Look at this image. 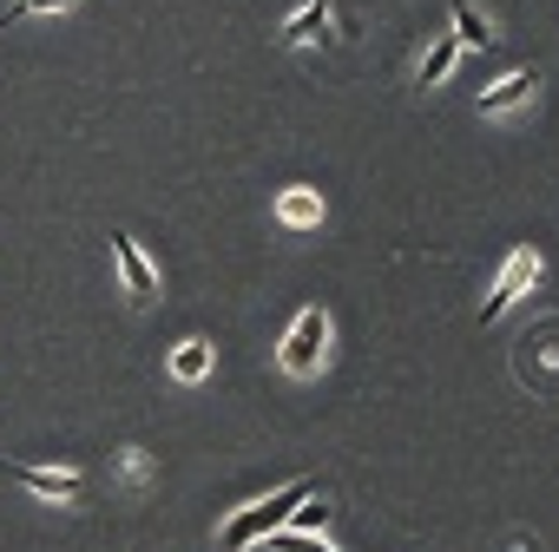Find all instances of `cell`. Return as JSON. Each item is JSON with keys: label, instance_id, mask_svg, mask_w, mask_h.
I'll use <instances>...</instances> for the list:
<instances>
[{"label": "cell", "instance_id": "cell-13", "mask_svg": "<svg viewBox=\"0 0 559 552\" xmlns=\"http://www.w3.org/2000/svg\"><path fill=\"white\" fill-rule=\"evenodd\" d=\"M330 513H336V506H323V500L310 493V500L290 513V526H297V532H323V526H330Z\"/></svg>", "mask_w": 559, "mask_h": 552}, {"label": "cell", "instance_id": "cell-1", "mask_svg": "<svg viewBox=\"0 0 559 552\" xmlns=\"http://www.w3.org/2000/svg\"><path fill=\"white\" fill-rule=\"evenodd\" d=\"M310 493H317V480H290V487H276L270 500H257V506L230 513V519H224V545H230V552H243V545L270 539L276 526H290V513H297V506H304Z\"/></svg>", "mask_w": 559, "mask_h": 552}, {"label": "cell", "instance_id": "cell-11", "mask_svg": "<svg viewBox=\"0 0 559 552\" xmlns=\"http://www.w3.org/2000/svg\"><path fill=\"white\" fill-rule=\"evenodd\" d=\"M454 40L461 47H493V27L480 8H467V0H454Z\"/></svg>", "mask_w": 559, "mask_h": 552}, {"label": "cell", "instance_id": "cell-14", "mask_svg": "<svg viewBox=\"0 0 559 552\" xmlns=\"http://www.w3.org/2000/svg\"><path fill=\"white\" fill-rule=\"evenodd\" d=\"M126 480H132V487H145V480H152V460H145L139 447H126Z\"/></svg>", "mask_w": 559, "mask_h": 552}, {"label": "cell", "instance_id": "cell-12", "mask_svg": "<svg viewBox=\"0 0 559 552\" xmlns=\"http://www.w3.org/2000/svg\"><path fill=\"white\" fill-rule=\"evenodd\" d=\"M270 545H276V552H336L330 539H317V532H297V526H276V532H270Z\"/></svg>", "mask_w": 559, "mask_h": 552}, {"label": "cell", "instance_id": "cell-3", "mask_svg": "<svg viewBox=\"0 0 559 552\" xmlns=\"http://www.w3.org/2000/svg\"><path fill=\"white\" fill-rule=\"evenodd\" d=\"M112 263H119V284H126V297L145 310L152 297H158V269H152V256L139 250V237H126V230H112Z\"/></svg>", "mask_w": 559, "mask_h": 552}, {"label": "cell", "instance_id": "cell-8", "mask_svg": "<svg viewBox=\"0 0 559 552\" xmlns=\"http://www.w3.org/2000/svg\"><path fill=\"white\" fill-rule=\"evenodd\" d=\"M211 356H217V349H211L204 336H185V343L171 349V375H178V382H204V375H211Z\"/></svg>", "mask_w": 559, "mask_h": 552}, {"label": "cell", "instance_id": "cell-5", "mask_svg": "<svg viewBox=\"0 0 559 552\" xmlns=\"http://www.w3.org/2000/svg\"><path fill=\"white\" fill-rule=\"evenodd\" d=\"M0 473L21 480V487H27V493H40V500H73V493H80V473H73V467H27V460H0Z\"/></svg>", "mask_w": 559, "mask_h": 552}, {"label": "cell", "instance_id": "cell-9", "mask_svg": "<svg viewBox=\"0 0 559 552\" xmlns=\"http://www.w3.org/2000/svg\"><path fill=\"white\" fill-rule=\"evenodd\" d=\"M330 27V0H310V8H297L290 21H284V34H276V40H284V47H304V40H317Z\"/></svg>", "mask_w": 559, "mask_h": 552}, {"label": "cell", "instance_id": "cell-2", "mask_svg": "<svg viewBox=\"0 0 559 552\" xmlns=\"http://www.w3.org/2000/svg\"><path fill=\"white\" fill-rule=\"evenodd\" d=\"M323 356H330V316L310 303V310L290 323V336H284V369H290V375H317Z\"/></svg>", "mask_w": 559, "mask_h": 552}, {"label": "cell", "instance_id": "cell-10", "mask_svg": "<svg viewBox=\"0 0 559 552\" xmlns=\"http://www.w3.org/2000/svg\"><path fill=\"white\" fill-rule=\"evenodd\" d=\"M454 60H461V40L448 34V40H435L428 53H421V73H415V86H441L448 73H454Z\"/></svg>", "mask_w": 559, "mask_h": 552}, {"label": "cell", "instance_id": "cell-6", "mask_svg": "<svg viewBox=\"0 0 559 552\" xmlns=\"http://www.w3.org/2000/svg\"><path fill=\"white\" fill-rule=\"evenodd\" d=\"M533 93H539V73L520 67V73H507V80H493V86L480 93V112H487V119H493V112H513V106H526Z\"/></svg>", "mask_w": 559, "mask_h": 552}, {"label": "cell", "instance_id": "cell-7", "mask_svg": "<svg viewBox=\"0 0 559 552\" xmlns=\"http://www.w3.org/2000/svg\"><path fill=\"white\" fill-rule=\"evenodd\" d=\"M276 217H284L290 230H310V224H323V197L310 184H290L284 197H276Z\"/></svg>", "mask_w": 559, "mask_h": 552}, {"label": "cell", "instance_id": "cell-4", "mask_svg": "<svg viewBox=\"0 0 559 552\" xmlns=\"http://www.w3.org/2000/svg\"><path fill=\"white\" fill-rule=\"evenodd\" d=\"M539 269H546V263H539V250H513V256H507V269H500V284H493V297L480 303V323H493L507 303H520V297L539 284Z\"/></svg>", "mask_w": 559, "mask_h": 552}, {"label": "cell", "instance_id": "cell-15", "mask_svg": "<svg viewBox=\"0 0 559 552\" xmlns=\"http://www.w3.org/2000/svg\"><path fill=\"white\" fill-rule=\"evenodd\" d=\"M60 8H73V0H21V14H60Z\"/></svg>", "mask_w": 559, "mask_h": 552}]
</instances>
